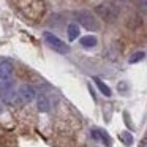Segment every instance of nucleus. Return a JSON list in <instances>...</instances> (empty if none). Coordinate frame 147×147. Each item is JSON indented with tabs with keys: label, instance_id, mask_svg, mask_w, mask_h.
<instances>
[{
	"label": "nucleus",
	"instance_id": "dca6fc26",
	"mask_svg": "<svg viewBox=\"0 0 147 147\" xmlns=\"http://www.w3.org/2000/svg\"><path fill=\"white\" fill-rule=\"evenodd\" d=\"M3 112V101H2V98H0V114Z\"/></svg>",
	"mask_w": 147,
	"mask_h": 147
},
{
	"label": "nucleus",
	"instance_id": "f3484780",
	"mask_svg": "<svg viewBox=\"0 0 147 147\" xmlns=\"http://www.w3.org/2000/svg\"><path fill=\"white\" fill-rule=\"evenodd\" d=\"M141 147H147V139H146V141H144V142H142V144H141Z\"/></svg>",
	"mask_w": 147,
	"mask_h": 147
},
{
	"label": "nucleus",
	"instance_id": "9b49d317",
	"mask_svg": "<svg viewBox=\"0 0 147 147\" xmlns=\"http://www.w3.org/2000/svg\"><path fill=\"white\" fill-rule=\"evenodd\" d=\"M93 81H95V84H96V87H98V90H100V92H101L105 96H111V95H112L111 89H109V87L106 86V84L103 82L101 79H98V78H93Z\"/></svg>",
	"mask_w": 147,
	"mask_h": 147
},
{
	"label": "nucleus",
	"instance_id": "20e7f679",
	"mask_svg": "<svg viewBox=\"0 0 147 147\" xmlns=\"http://www.w3.org/2000/svg\"><path fill=\"white\" fill-rule=\"evenodd\" d=\"M0 98H2L3 103H7V105H16L19 96H18V92L14 90V87L11 82H2L0 84Z\"/></svg>",
	"mask_w": 147,
	"mask_h": 147
},
{
	"label": "nucleus",
	"instance_id": "0eeeda50",
	"mask_svg": "<svg viewBox=\"0 0 147 147\" xmlns=\"http://www.w3.org/2000/svg\"><path fill=\"white\" fill-rule=\"evenodd\" d=\"M92 138L95 141H100V142H103L106 147L111 146V138H109V134L106 133L105 130H100V128H93L92 130Z\"/></svg>",
	"mask_w": 147,
	"mask_h": 147
},
{
	"label": "nucleus",
	"instance_id": "f257e3e1",
	"mask_svg": "<svg viewBox=\"0 0 147 147\" xmlns=\"http://www.w3.org/2000/svg\"><path fill=\"white\" fill-rule=\"evenodd\" d=\"M74 16H76L78 22H79L84 29L90 30V32H96V30H100V22H98V19L95 18V14H93L92 11L81 10V11H76Z\"/></svg>",
	"mask_w": 147,
	"mask_h": 147
},
{
	"label": "nucleus",
	"instance_id": "6e6552de",
	"mask_svg": "<svg viewBox=\"0 0 147 147\" xmlns=\"http://www.w3.org/2000/svg\"><path fill=\"white\" fill-rule=\"evenodd\" d=\"M36 108L40 109V112H48L51 109V103H49V98L46 95H36Z\"/></svg>",
	"mask_w": 147,
	"mask_h": 147
},
{
	"label": "nucleus",
	"instance_id": "1a4fd4ad",
	"mask_svg": "<svg viewBox=\"0 0 147 147\" xmlns=\"http://www.w3.org/2000/svg\"><path fill=\"white\" fill-rule=\"evenodd\" d=\"M79 43H81L82 48L92 49V48H95V46H96L98 40H96V36H93V35H86V36H82V38L79 40Z\"/></svg>",
	"mask_w": 147,
	"mask_h": 147
},
{
	"label": "nucleus",
	"instance_id": "f03ea898",
	"mask_svg": "<svg viewBox=\"0 0 147 147\" xmlns=\"http://www.w3.org/2000/svg\"><path fill=\"white\" fill-rule=\"evenodd\" d=\"M95 13L106 22H114L119 18V8L112 3H101L95 8Z\"/></svg>",
	"mask_w": 147,
	"mask_h": 147
},
{
	"label": "nucleus",
	"instance_id": "7ed1b4c3",
	"mask_svg": "<svg viewBox=\"0 0 147 147\" xmlns=\"http://www.w3.org/2000/svg\"><path fill=\"white\" fill-rule=\"evenodd\" d=\"M43 40H45V43L52 49V51L59 52V54H68V52H70V46H68L67 43H63L60 38H57L55 35H52V33L45 32L43 33Z\"/></svg>",
	"mask_w": 147,
	"mask_h": 147
},
{
	"label": "nucleus",
	"instance_id": "39448f33",
	"mask_svg": "<svg viewBox=\"0 0 147 147\" xmlns=\"http://www.w3.org/2000/svg\"><path fill=\"white\" fill-rule=\"evenodd\" d=\"M18 96H19L21 101L27 105V103H32L33 100H35L36 93H35V90H33V87L24 84V86H21L19 90H18Z\"/></svg>",
	"mask_w": 147,
	"mask_h": 147
},
{
	"label": "nucleus",
	"instance_id": "423d86ee",
	"mask_svg": "<svg viewBox=\"0 0 147 147\" xmlns=\"http://www.w3.org/2000/svg\"><path fill=\"white\" fill-rule=\"evenodd\" d=\"M13 63L10 60H2L0 62V81L2 82H10L13 78Z\"/></svg>",
	"mask_w": 147,
	"mask_h": 147
},
{
	"label": "nucleus",
	"instance_id": "f8f14e48",
	"mask_svg": "<svg viewBox=\"0 0 147 147\" xmlns=\"http://www.w3.org/2000/svg\"><path fill=\"white\" fill-rule=\"evenodd\" d=\"M144 59H146V52H144V51H138V52H134V54L128 59V62H130V63H138V62H142Z\"/></svg>",
	"mask_w": 147,
	"mask_h": 147
},
{
	"label": "nucleus",
	"instance_id": "ddd939ff",
	"mask_svg": "<svg viewBox=\"0 0 147 147\" xmlns=\"http://www.w3.org/2000/svg\"><path fill=\"white\" fill-rule=\"evenodd\" d=\"M120 139H122V142L127 144V146H131V144H133V136H131L128 131H123V133L120 134Z\"/></svg>",
	"mask_w": 147,
	"mask_h": 147
},
{
	"label": "nucleus",
	"instance_id": "9d476101",
	"mask_svg": "<svg viewBox=\"0 0 147 147\" xmlns=\"http://www.w3.org/2000/svg\"><path fill=\"white\" fill-rule=\"evenodd\" d=\"M67 33H68V40L70 41H74L76 38H79V33H81V30H79V26L78 24H70L68 26V29H67Z\"/></svg>",
	"mask_w": 147,
	"mask_h": 147
},
{
	"label": "nucleus",
	"instance_id": "4468645a",
	"mask_svg": "<svg viewBox=\"0 0 147 147\" xmlns=\"http://www.w3.org/2000/svg\"><path fill=\"white\" fill-rule=\"evenodd\" d=\"M138 3H139V7L142 8L144 11H147V0H138Z\"/></svg>",
	"mask_w": 147,
	"mask_h": 147
},
{
	"label": "nucleus",
	"instance_id": "2eb2a0df",
	"mask_svg": "<svg viewBox=\"0 0 147 147\" xmlns=\"http://www.w3.org/2000/svg\"><path fill=\"white\" fill-rule=\"evenodd\" d=\"M119 90H120V92H125V90H127V82H120V84H119Z\"/></svg>",
	"mask_w": 147,
	"mask_h": 147
}]
</instances>
